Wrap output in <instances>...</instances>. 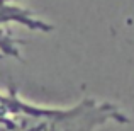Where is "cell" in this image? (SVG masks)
<instances>
[{
	"instance_id": "cell-1",
	"label": "cell",
	"mask_w": 134,
	"mask_h": 131,
	"mask_svg": "<svg viewBox=\"0 0 134 131\" xmlns=\"http://www.w3.org/2000/svg\"><path fill=\"white\" fill-rule=\"evenodd\" d=\"M3 121L9 131H97L107 124H127L131 119L117 104L93 97L68 107H48L9 92Z\"/></svg>"
}]
</instances>
